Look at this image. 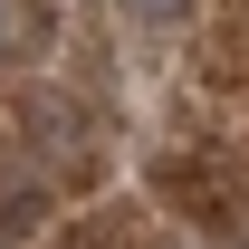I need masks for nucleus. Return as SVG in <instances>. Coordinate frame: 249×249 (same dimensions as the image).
Returning <instances> with one entry per match:
<instances>
[{"mask_svg":"<svg viewBox=\"0 0 249 249\" xmlns=\"http://www.w3.org/2000/svg\"><path fill=\"white\" fill-rule=\"evenodd\" d=\"M134 19H182V0H124Z\"/></svg>","mask_w":249,"mask_h":249,"instance_id":"obj_1","label":"nucleus"},{"mask_svg":"<svg viewBox=\"0 0 249 249\" xmlns=\"http://www.w3.org/2000/svg\"><path fill=\"white\" fill-rule=\"evenodd\" d=\"M10 48H19V10L0 0V58H10Z\"/></svg>","mask_w":249,"mask_h":249,"instance_id":"obj_2","label":"nucleus"}]
</instances>
